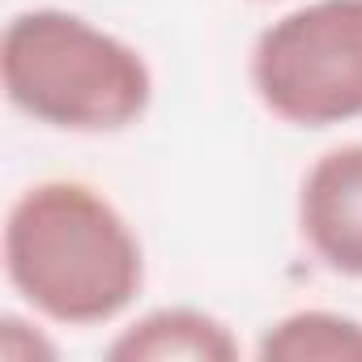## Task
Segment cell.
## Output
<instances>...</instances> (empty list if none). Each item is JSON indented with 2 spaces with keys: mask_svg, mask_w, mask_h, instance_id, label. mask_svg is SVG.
Instances as JSON below:
<instances>
[{
  "mask_svg": "<svg viewBox=\"0 0 362 362\" xmlns=\"http://www.w3.org/2000/svg\"><path fill=\"white\" fill-rule=\"evenodd\" d=\"M0 260L13 294L64 328L111 324L145 290V247L132 222L81 179H39L13 197Z\"/></svg>",
  "mask_w": 362,
  "mask_h": 362,
  "instance_id": "cell-1",
  "label": "cell"
},
{
  "mask_svg": "<svg viewBox=\"0 0 362 362\" xmlns=\"http://www.w3.org/2000/svg\"><path fill=\"white\" fill-rule=\"evenodd\" d=\"M0 86L26 119L77 136L124 132L153 103L149 60L128 39L69 9L9 18L0 35Z\"/></svg>",
  "mask_w": 362,
  "mask_h": 362,
  "instance_id": "cell-2",
  "label": "cell"
},
{
  "mask_svg": "<svg viewBox=\"0 0 362 362\" xmlns=\"http://www.w3.org/2000/svg\"><path fill=\"white\" fill-rule=\"evenodd\" d=\"M247 77L260 107L281 124L362 119V0H307L264 26Z\"/></svg>",
  "mask_w": 362,
  "mask_h": 362,
  "instance_id": "cell-3",
  "label": "cell"
},
{
  "mask_svg": "<svg viewBox=\"0 0 362 362\" xmlns=\"http://www.w3.org/2000/svg\"><path fill=\"white\" fill-rule=\"evenodd\" d=\"M298 235L337 277H362V141L324 149L298 184Z\"/></svg>",
  "mask_w": 362,
  "mask_h": 362,
  "instance_id": "cell-4",
  "label": "cell"
},
{
  "mask_svg": "<svg viewBox=\"0 0 362 362\" xmlns=\"http://www.w3.org/2000/svg\"><path fill=\"white\" fill-rule=\"evenodd\" d=\"M111 362H235L239 337L201 307H153L119 328Z\"/></svg>",
  "mask_w": 362,
  "mask_h": 362,
  "instance_id": "cell-5",
  "label": "cell"
},
{
  "mask_svg": "<svg viewBox=\"0 0 362 362\" xmlns=\"http://www.w3.org/2000/svg\"><path fill=\"white\" fill-rule=\"evenodd\" d=\"M260 362H362V320L303 307L269 324L256 341Z\"/></svg>",
  "mask_w": 362,
  "mask_h": 362,
  "instance_id": "cell-6",
  "label": "cell"
}]
</instances>
